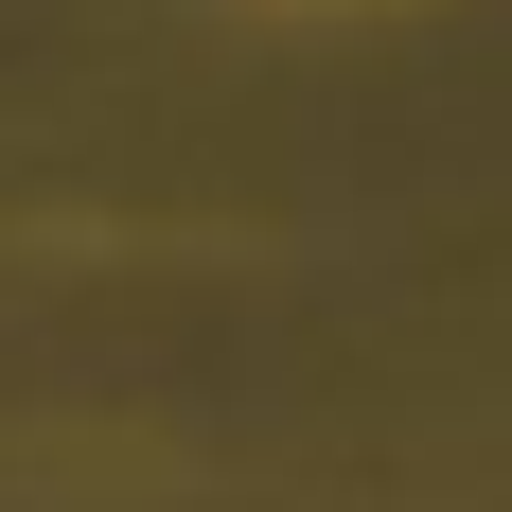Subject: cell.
Returning <instances> with one entry per match:
<instances>
[{"label":"cell","mask_w":512,"mask_h":512,"mask_svg":"<svg viewBox=\"0 0 512 512\" xmlns=\"http://www.w3.org/2000/svg\"><path fill=\"white\" fill-rule=\"evenodd\" d=\"M265 18H301V0H265Z\"/></svg>","instance_id":"1"}]
</instances>
